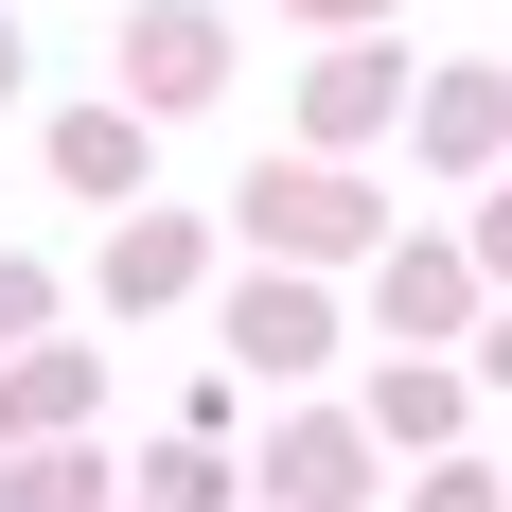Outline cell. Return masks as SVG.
I'll return each instance as SVG.
<instances>
[{
	"label": "cell",
	"mask_w": 512,
	"mask_h": 512,
	"mask_svg": "<svg viewBox=\"0 0 512 512\" xmlns=\"http://www.w3.org/2000/svg\"><path fill=\"white\" fill-rule=\"evenodd\" d=\"M248 230H265L283 265H336V248H371V195L318 177V159H283V177H248Z\"/></svg>",
	"instance_id": "obj_1"
},
{
	"label": "cell",
	"mask_w": 512,
	"mask_h": 512,
	"mask_svg": "<svg viewBox=\"0 0 512 512\" xmlns=\"http://www.w3.org/2000/svg\"><path fill=\"white\" fill-rule=\"evenodd\" d=\"M371 124H407V71H389L371 36H336V53L301 71V142H371Z\"/></svg>",
	"instance_id": "obj_2"
},
{
	"label": "cell",
	"mask_w": 512,
	"mask_h": 512,
	"mask_svg": "<svg viewBox=\"0 0 512 512\" xmlns=\"http://www.w3.org/2000/svg\"><path fill=\"white\" fill-rule=\"evenodd\" d=\"M124 71H142V106H212V71H230V36H212L195 0H142V18H124Z\"/></svg>",
	"instance_id": "obj_3"
},
{
	"label": "cell",
	"mask_w": 512,
	"mask_h": 512,
	"mask_svg": "<svg viewBox=\"0 0 512 512\" xmlns=\"http://www.w3.org/2000/svg\"><path fill=\"white\" fill-rule=\"evenodd\" d=\"M495 142H512V71H442V89H424V159H442V177H477Z\"/></svg>",
	"instance_id": "obj_4"
},
{
	"label": "cell",
	"mask_w": 512,
	"mask_h": 512,
	"mask_svg": "<svg viewBox=\"0 0 512 512\" xmlns=\"http://www.w3.org/2000/svg\"><path fill=\"white\" fill-rule=\"evenodd\" d=\"M318 336H336V318H318L301 283H248V301H230V354L248 371H318Z\"/></svg>",
	"instance_id": "obj_5"
},
{
	"label": "cell",
	"mask_w": 512,
	"mask_h": 512,
	"mask_svg": "<svg viewBox=\"0 0 512 512\" xmlns=\"http://www.w3.org/2000/svg\"><path fill=\"white\" fill-rule=\"evenodd\" d=\"M53 177H71V195H142V124H124V106H71V124H53Z\"/></svg>",
	"instance_id": "obj_6"
},
{
	"label": "cell",
	"mask_w": 512,
	"mask_h": 512,
	"mask_svg": "<svg viewBox=\"0 0 512 512\" xmlns=\"http://www.w3.org/2000/svg\"><path fill=\"white\" fill-rule=\"evenodd\" d=\"M177 283H195V230H177V212H142V230L106 248V301H177Z\"/></svg>",
	"instance_id": "obj_7"
},
{
	"label": "cell",
	"mask_w": 512,
	"mask_h": 512,
	"mask_svg": "<svg viewBox=\"0 0 512 512\" xmlns=\"http://www.w3.org/2000/svg\"><path fill=\"white\" fill-rule=\"evenodd\" d=\"M354 477H371V442H354V424H283V495H301V512H336Z\"/></svg>",
	"instance_id": "obj_8"
},
{
	"label": "cell",
	"mask_w": 512,
	"mask_h": 512,
	"mask_svg": "<svg viewBox=\"0 0 512 512\" xmlns=\"http://www.w3.org/2000/svg\"><path fill=\"white\" fill-rule=\"evenodd\" d=\"M460 424V371H371V442H442Z\"/></svg>",
	"instance_id": "obj_9"
},
{
	"label": "cell",
	"mask_w": 512,
	"mask_h": 512,
	"mask_svg": "<svg viewBox=\"0 0 512 512\" xmlns=\"http://www.w3.org/2000/svg\"><path fill=\"white\" fill-rule=\"evenodd\" d=\"M71 407H89V354H18L0 371V424H71Z\"/></svg>",
	"instance_id": "obj_10"
},
{
	"label": "cell",
	"mask_w": 512,
	"mask_h": 512,
	"mask_svg": "<svg viewBox=\"0 0 512 512\" xmlns=\"http://www.w3.org/2000/svg\"><path fill=\"white\" fill-rule=\"evenodd\" d=\"M477 301V283H460V265H442V248H407V265H389V318H424V336H442V318H460Z\"/></svg>",
	"instance_id": "obj_11"
},
{
	"label": "cell",
	"mask_w": 512,
	"mask_h": 512,
	"mask_svg": "<svg viewBox=\"0 0 512 512\" xmlns=\"http://www.w3.org/2000/svg\"><path fill=\"white\" fill-rule=\"evenodd\" d=\"M0 512H89V460H36V477H18Z\"/></svg>",
	"instance_id": "obj_12"
},
{
	"label": "cell",
	"mask_w": 512,
	"mask_h": 512,
	"mask_svg": "<svg viewBox=\"0 0 512 512\" xmlns=\"http://www.w3.org/2000/svg\"><path fill=\"white\" fill-rule=\"evenodd\" d=\"M424 512H495V477H477V460H442V477H424Z\"/></svg>",
	"instance_id": "obj_13"
},
{
	"label": "cell",
	"mask_w": 512,
	"mask_h": 512,
	"mask_svg": "<svg viewBox=\"0 0 512 512\" xmlns=\"http://www.w3.org/2000/svg\"><path fill=\"white\" fill-rule=\"evenodd\" d=\"M18 336H36V283H18V265H0V354H18Z\"/></svg>",
	"instance_id": "obj_14"
},
{
	"label": "cell",
	"mask_w": 512,
	"mask_h": 512,
	"mask_svg": "<svg viewBox=\"0 0 512 512\" xmlns=\"http://www.w3.org/2000/svg\"><path fill=\"white\" fill-rule=\"evenodd\" d=\"M477 265H495V283H512V195H495V212H477Z\"/></svg>",
	"instance_id": "obj_15"
},
{
	"label": "cell",
	"mask_w": 512,
	"mask_h": 512,
	"mask_svg": "<svg viewBox=\"0 0 512 512\" xmlns=\"http://www.w3.org/2000/svg\"><path fill=\"white\" fill-rule=\"evenodd\" d=\"M477 371H495V389H512V318H495V336H477Z\"/></svg>",
	"instance_id": "obj_16"
},
{
	"label": "cell",
	"mask_w": 512,
	"mask_h": 512,
	"mask_svg": "<svg viewBox=\"0 0 512 512\" xmlns=\"http://www.w3.org/2000/svg\"><path fill=\"white\" fill-rule=\"evenodd\" d=\"M301 18H336V36H354V18H371V0H301Z\"/></svg>",
	"instance_id": "obj_17"
},
{
	"label": "cell",
	"mask_w": 512,
	"mask_h": 512,
	"mask_svg": "<svg viewBox=\"0 0 512 512\" xmlns=\"http://www.w3.org/2000/svg\"><path fill=\"white\" fill-rule=\"evenodd\" d=\"M0 106H18V36H0Z\"/></svg>",
	"instance_id": "obj_18"
}]
</instances>
